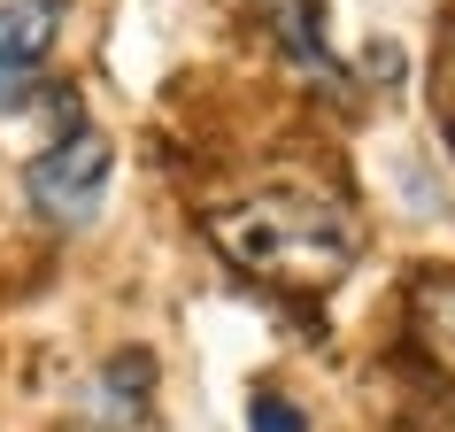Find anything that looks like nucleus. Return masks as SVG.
Masks as SVG:
<instances>
[{"instance_id": "obj_6", "label": "nucleus", "mask_w": 455, "mask_h": 432, "mask_svg": "<svg viewBox=\"0 0 455 432\" xmlns=\"http://www.w3.org/2000/svg\"><path fill=\"white\" fill-rule=\"evenodd\" d=\"M255 16L270 24V39H278L301 70L332 77V47H324V0H255Z\"/></svg>"}, {"instance_id": "obj_8", "label": "nucleus", "mask_w": 455, "mask_h": 432, "mask_svg": "<svg viewBox=\"0 0 455 432\" xmlns=\"http://www.w3.org/2000/svg\"><path fill=\"white\" fill-rule=\"evenodd\" d=\"M247 432H309V417H301L286 394H255V402H247Z\"/></svg>"}, {"instance_id": "obj_7", "label": "nucleus", "mask_w": 455, "mask_h": 432, "mask_svg": "<svg viewBox=\"0 0 455 432\" xmlns=\"http://www.w3.org/2000/svg\"><path fill=\"white\" fill-rule=\"evenodd\" d=\"M432 108H440V124L455 140V0L440 8V39H432Z\"/></svg>"}, {"instance_id": "obj_5", "label": "nucleus", "mask_w": 455, "mask_h": 432, "mask_svg": "<svg viewBox=\"0 0 455 432\" xmlns=\"http://www.w3.org/2000/svg\"><path fill=\"white\" fill-rule=\"evenodd\" d=\"M147 394H155V356L147 348H124V356L100 363V379H93V417L100 425H140Z\"/></svg>"}, {"instance_id": "obj_3", "label": "nucleus", "mask_w": 455, "mask_h": 432, "mask_svg": "<svg viewBox=\"0 0 455 432\" xmlns=\"http://www.w3.org/2000/svg\"><path fill=\"white\" fill-rule=\"evenodd\" d=\"M62 24H70V0H0V70L39 77Z\"/></svg>"}, {"instance_id": "obj_4", "label": "nucleus", "mask_w": 455, "mask_h": 432, "mask_svg": "<svg viewBox=\"0 0 455 432\" xmlns=\"http://www.w3.org/2000/svg\"><path fill=\"white\" fill-rule=\"evenodd\" d=\"M409 340H417V356H432L455 379V270H425L409 286Z\"/></svg>"}, {"instance_id": "obj_2", "label": "nucleus", "mask_w": 455, "mask_h": 432, "mask_svg": "<svg viewBox=\"0 0 455 432\" xmlns=\"http://www.w3.org/2000/svg\"><path fill=\"white\" fill-rule=\"evenodd\" d=\"M108 170H116V155H108V140L100 132H62L54 147H39L24 170V193L31 209L47 216V224H62V232H77V224H93L100 201H108Z\"/></svg>"}, {"instance_id": "obj_1", "label": "nucleus", "mask_w": 455, "mask_h": 432, "mask_svg": "<svg viewBox=\"0 0 455 432\" xmlns=\"http://www.w3.org/2000/svg\"><path fill=\"white\" fill-rule=\"evenodd\" d=\"M209 240L270 286L324 293L332 278H347V263L363 255V216L339 193H255L240 209L209 216Z\"/></svg>"}]
</instances>
